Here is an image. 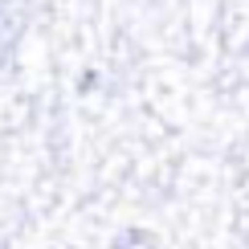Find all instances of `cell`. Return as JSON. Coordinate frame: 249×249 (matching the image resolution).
I'll list each match as a JSON object with an SVG mask.
<instances>
[{"mask_svg": "<svg viewBox=\"0 0 249 249\" xmlns=\"http://www.w3.org/2000/svg\"><path fill=\"white\" fill-rule=\"evenodd\" d=\"M17 41V8L13 0H0V49H8Z\"/></svg>", "mask_w": 249, "mask_h": 249, "instance_id": "obj_2", "label": "cell"}, {"mask_svg": "<svg viewBox=\"0 0 249 249\" xmlns=\"http://www.w3.org/2000/svg\"><path fill=\"white\" fill-rule=\"evenodd\" d=\"M110 249H160V237H155L151 229L131 225V229H123L115 241H110Z\"/></svg>", "mask_w": 249, "mask_h": 249, "instance_id": "obj_1", "label": "cell"}]
</instances>
